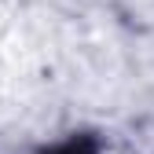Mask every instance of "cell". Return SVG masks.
Returning a JSON list of instances; mask_svg holds the SVG:
<instances>
[{
    "label": "cell",
    "mask_w": 154,
    "mask_h": 154,
    "mask_svg": "<svg viewBox=\"0 0 154 154\" xmlns=\"http://www.w3.org/2000/svg\"><path fill=\"white\" fill-rule=\"evenodd\" d=\"M48 154H99V147H95L92 140H66L59 147H51Z\"/></svg>",
    "instance_id": "cell-1"
}]
</instances>
